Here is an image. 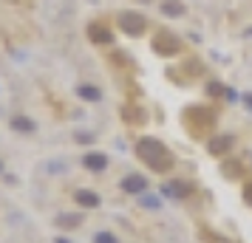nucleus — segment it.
<instances>
[{
	"label": "nucleus",
	"instance_id": "1",
	"mask_svg": "<svg viewBox=\"0 0 252 243\" xmlns=\"http://www.w3.org/2000/svg\"><path fill=\"white\" fill-rule=\"evenodd\" d=\"M136 156L148 164L150 170H156V173H170L173 164H176L173 153L167 150L159 139H150V136H145V139L136 141Z\"/></svg>",
	"mask_w": 252,
	"mask_h": 243
},
{
	"label": "nucleus",
	"instance_id": "2",
	"mask_svg": "<svg viewBox=\"0 0 252 243\" xmlns=\"http://www.w3.org/2000/svg\"><path fill=\"white\" fill-rule=\"evenodd\" d=\"M184 122H187V128H190V133H193L195 139H201L207 130H213V122H216V116L210 113L207 108H198V105H193V108L184 113Z\"/></svg>",
	"mask_w": 252,
	"mask_h": 243
},
{
	"label": "nucleus",
	"instance_id": "3",
	"mask_svg": "<svg viewBox=\"0 0 252 243\" xmlns=\"http://www.w3.org/2000/svg\"><path fill=\"white\" fill-rule=\"evenodd\" d=\"M122 189L130 195H145L148 192V178L145 175H125L122 178Z\"/></svg>",
	"mask_w": 252,
	"mask_h": 243
},
{
	"label": "nucleus",
	"instance_id": "4",
	"mask_svg": "<svg viewBox=\"0 0 252 243\" xmlns=\"http://www.w3.org/2000/svg\"><path fill=\"white\" fill-rule=\"evenodd\" d=\"M82 164H85L91 173H102V170H108V156H105V153H96V150L85 153V156H82Z\"/></svg>",
	"mask_w": 252,
	"mask_h": 243
},
{
	"label": "nucleus",
	"instance_id": "5",
	"mask_svg": "<svg viewBox=\"0 0 252 243\" xmlns=\"http://www.w3.org/2000/svg\"><path fill=\"white\" fill-rule=\"evenodd\" d=\"M74 201H77L82 209H96L99 207V195H96L94 189H77V192H74Z\"/></svg>",
	"mask_w": 252,
	"mask_h": 243
},
{
	"label": "nucleus",
	"instance_id": "6",
	"mask_svg": "<svg viewBox=\"0 0 252 243\" xmlns=\"http://www.w3.org/2000/svg\"><path fill=\"white\" fill-rule=\"evenodd\" d=\"M207 150L213 153V156H227L232 150V136H216V139H210Z\"/></svg>",
	"mask_w": 252,
	"mask_h": 243
},
{
	"label": "nucleus",
	"instance_id": "7",
	"mask_svg": "<svg viewBox=\"0 0 252 243\" xmlns=\"http://www.w3.org/2000/svg\"><path fill=\"white\" fill-rule=\"evenodd\" d=\"M12 128L17 130V133H34L37 125L29 119V116H14V119H12Z\"/></svg>",
	"mask_w": 252,
	"mask_h": 243
},
{
	"label": "nucleus",
	"instance_id": "8",
	"mask_svg": "<svg viewBox=\"0 0 252 243\" xmlns=\"http://www.w3.org/2000/svg\"><path fill=\"white\" fill-rule=\"evenodd\" d=\"M221 170H224V175H227V178H232V181H235V178H244V167H241L238 162H224V167H221Z\"/></svg>",
	"mask_w": 252,
	"mask_h": 243
},
{
	"label": "nucleus",
	"instance_id": "9",
	"mask_svg": "<svg viewBox=\"0 0 252 243\" xmlns=\"http://www.w3.org/2000/svg\"><path fill=\"white\" fill-rule=\"evenodd\" d=\"M80 223H82L80 215H60V218H57V226H60V229H77Z\"/></svg>",
	"mask_w": 252,
	"mask_h": 243
},
{
	"label": "nucleus",
	"instance_id": "10",
	"mask_svg": "<svg viewBox=\"0 0 252 243\" xmlns=\"http://www.w3.org/2000/svg\"><path fill=\"white\" fill-rule=\"evenodd\" d=\"M88 31H91V37H96V43H111V34H108V31H105L99 23H94Z\"/></svg>",
	"mask_w": 252,
	"mask_h": 243
},
{
	"label": "nucleus",
	"instance_id": "11",
	"mask_svg": "<svg viewBox=\"0 0 252 243\" xmlns=\"http://www.w3.org/2000/svg\"><path fill=\"white\" fill-rule=\"evenodd\" d=\"M80 96H82V99H91V102H99V96H102V93L96 91V88H80Z\"/></svg>",
	"mask_w": 252,
	"mask_h": 243
},
{
	"label": "nucleus",
	"instance_id": "12",
	"mask_svg": "<svg viewBox=\"0 0 252 243\" xmlns=\"http://www.w3.org/2000/svg\"><path fill=\"white\" fill-rule=\"evenodd\" d=\"M94 243H119V241H116V235H111V232H96L94 235Z\"/></svg>",
	"mask_w": 252,
	"mask_h": 243
},
{
	"label": "nucleus",
	"instance_id": "13",
	"mask_svg": "<svg viewBox=\"0 0 252 243\" xmlns=\"http://www.w3.org/2000/svg\"><path fill=\"white\" fill-rule=\"evenodd\" d=\"M244 204H250L252 207V178L244 184Z\"/></svg>",
	"mask_w": 252,
	"mask_h": 243
},
{
	"label": "nucleus",
	"instance_id": "14",
	"mask_svg": "<svg viewBox=\"0 0 252 243\" xmlns=\"http://www.w3.org/2000/svg\"><path fill=\"white\" fill-rule=\"evenodd\" d=\"M244 105H247V108L252 110V93H247V96H244Z\"/></svg>",
	"mask_w": 252,
	"mask_h": 243
},
{
	"label": "nucleus",
	"instance_id": "15",
	"mask_svg": "<svg viewBox=\"0 0 252 243\" xmlns=\"http://www.w3.org/2000/svg\"><path fill=\"white\" fill-rule=\"evenodd\" d=\"M54 243H71V241H68V238H57Z\"/></svg>",
	"mask_w": 252,
	"mask_h": 243
},
{
	"label": "nucleus",
	"instance_id": "16",
	"mask_svg": "<svg viewBox=\"0 0 252 243\" xmlns=\"http://www.w3.org/2000/svg\"><path fill=\"white\" fill-rule=\"evenodd\" d=\"M0 170H3V164H0Z\"/></svg>",
	"mask_w": 252,
	"mask_h": 243
}]
</instances>
